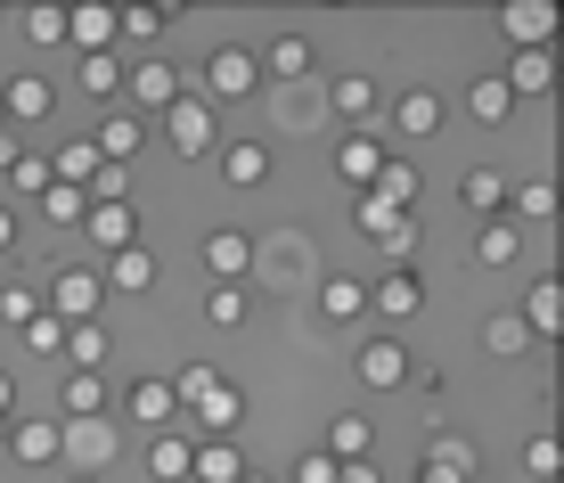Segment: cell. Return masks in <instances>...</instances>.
<instances>
[{"instance_id":"31","label":"cell","mask_w":564,"mask_h":483,"mask_svg":"<svg viewBox=\"0 0 564 483\" xmlns=\"http://www.w3.org/2000/svg\"><path fill=\"white\" fill-rule=\"evenodd\" d=\"M90 172H99V148H90V140H66L50 157V181H66V189H90Z\"/></svg>"},{"instance_id":"20","label":"cell","mask_w":564,"mask_h":483,"mask_svg":"<svg viewBox=\"0 0 564 483\" xmlns=\"http://www.w3.org/2000/svg\"><path fill=\"white\" fill-rule=\"evenodd\" d=\"M368 189H377L384 205H401V214H417V189H425V172H417L410 157H384V172H377Z\"/></svg>"},{"instance_id":"16","label":"cell","mask_w":564,"mask_h":483,"mask_svg":"<svg viewBox=\"0 0 564 483\" xmlns=\"http://www.w3.org/2000/svg\"><path fill=\"white\" fill-rule=\"evenodd\" d=\"M499 83H508V99H540V90L556 83V50H516Z\"/></svg>"},{"instance_id":"9","label":"cell","mask_w":564,"mask_h":483,"mask_svg":"<svg viewBox=\"0 0 564 483\" xmlns=\"http://www.w3.org/2000/svg\"><path fill=\"white\" fill-rule=\"evenodd\" d=\"M410 369H417V361L401 353L393 336H377V344L360 353V385H368V394H401V385H410Z\"/></svg>"},{"instance_id":"4","label":"cell","mask_w":564,"mask_h":483,"mask_svg":"<svg viewBox=\"0 0 564 483\" xmlns=\"http://www.w3.org/2000/svg\"><path fill=\"white\" fill-rule=\"evenodd\" d=\"M99 303H107V287H99V270H57L50 279V296H42V312L50 320H66V328H83V320H99Z\"/></svg>"},{"instance_id":"39","label":"cell","mask_w":564,"mask_h":483,"mask_svg":"<svg viewBox=\"0 0 564 483\" xmlns=\"http://www.w3.org/2000/svg\"><path fill=\"white\" fill-rule=\"evenodd\" d=\"M516 246H523V229H516L508 214H499V222H482V238H475V255H482V262H516Z\"/></svg>"},{"instance_id":"43","label":"cell","mask_w":564,"mask_h":483,"mask_svg":"<svg viewBox=\"0 0 564 483\" xmlns=\"http://www.w3.org/2000/svg\"><path fill=\"white\" fill-rule=\"evenodd\" d=\"M482 344H491V353H523V344H532V328H523V312H499L491 328H482Z\"/></svg>"},{"instance_id":"3","label":"cell","mask_w":564,"mask_h":483,"mask_svg":"<svg viewBox=\"0 0 564 483\" xmlns=\"http://www.w3.org/2000/svg\"><path fill=\"white\" fill-rule=\"evenodd\" d=\"M164 140H172V157H213V140H221V115H213V99H197V90H181V99L164 107Z\"/></svg>"},{"instance_id":"51","label":"cell","mask_w":564,"mask_h":483,"mask_svg":"<svg viewBox=\"0 0 564 483\" xmlns=\"http://www.w3.org/2000/svg\"><path fill=\"white\" fill-rule=\"evenodd\" d=\"M9 246H17V214L0 205V255H9Z\"/></svg>"},{"instance_id":"25","label":"cell","mask_w":564,"mask_h":483,"mask_svg":"<svg viewBox=\"0 0 564 483\" xmlns=\"http://www.w3.org/2000/svg\"><path fill=\"white\" fill-rule=\"evenodd\" d=\"M336 172H344V181H352V189H368V181H377V172H384V148L368 140V131H352V140L336 148Z\"/></svg>"},{"instance_id":"53","label":"cell","mask_w":564,"mask_h":483,"mask_svg":"<svg viewBox=\"0 0 564 483\" xmlns=\"http://www.w3.org/2000/svg\"><path fill=\"white\" fill-rule=\"evenodd\" d=\"M17 157H25V148H17V140H9V131H0V172H9Z\"/></svg>"},{"instance_id":"28","label":"cell","mask_w":564,"mask_h":483,"mask_svg":"<svg viewBox=\"0 0 564 483\" xmlns=\"http://www.w3.org/2000/svg\"><path fill=\"white\" fill-rule=\"evenodd\" d=\"M523 328H532V336H556L564 328V287L556 279H540L532 296H523Z\"/></svg>"},{"instance_id":"32","label":"cell","mask_w":564,"mask_h":483,"mask_svg":"<svg viewBox=\"0 0 564 483\" xmlns=\"http://www.w3.org/2000/svg\"><path fill=\"white\" fill-rule=\"evenodd\" d=\"M262 172H270V148H262V140H238V148L221 157V181H229V189H254Z\"/></svg>"},{"instance_id":"6","label":"cell","mask_w":564,"mask_h":483,"mask_svg":"<svg viewBox=\"0 0 564 483\" xmlns=\"http://www.w3.org/2000/svg\"><path fill=\"white\" fill-rule=\"evenodd\" d=\"M123 99H131V115H164L172 99H181V74H172L164 57H131L123 66Z\"/></svg>"},{"instance_id":"26","label":"cell","mask_w":564,"mask_h":483,"mask_svg":"<svg viewBox=\"0 0 564 483\" xmlns=\"http://www.w3.org/2000/svg\"><path fill=\"white\" fill-rule=\"evenodd\" d=\"M66 369H83V377H99V369H107V328H99V320L66 328Z\"/></svg>"},{"instance_id":"56","label":"cell","mask_w":564,"mask_h":483,"mask_svg":"<svg viewBox=\"0 0 564 483\" xmlns=\"http://www.w3.org/2000/svg\"><path fill=\"white\" fill-rule=\"evenodd\" d=\"M0 131H9V115H0Z\"/></svg>"},{"instance_id":"19","label":"cell","mask_w":564,"mask_h":483,"mask_svg":"<svg viewBox=\"0 0 564 483\" xmlns=\"http://www.w3.org/2000/svg\"><path fill=\"white\" fill-rule=\"evenodd\" d=\"M0 115L42 124V115H50V83H42V74H9V83H0Z\"/></svg>"},{"instance_id":"49","label":"cell","mask_w":564,"mask_h":483,"mask_svg":"<svg viewBox=\"0 0 564 483\" xmlns=\"http://www.w3.org/2000/svg\"><path fill=\"white\" fill-rule=\"evenodd\" d=\"M523 459H532V475H556V442H549V434L523 442Z\"/></svg>"},{"instance_id":"14","label":"cell","mask_w":564,"mask_h":483,"mask_svg":"<svg viewBox=\"0 0 564 483\" xmlns=\"http://www.w3.org/2000/svg\"><path fill=\"white\" fill-rule=\"evenodd\" d=\"M205 270L221 287H238L246 270H254V238H246V229H213V238H205Z\"/></svg>"},{"instance_id":"38","label":"cell","mask_w":564,"mask_h":483,"mask_svg":"<svg viewBox=\"0 0 564 483\" xmlns=\"http://www.w3.org/2000/svg\"><path fill=\"white\" fill-rule=\"evenodd\" d=\"M83 90H99V99H123V57H115V50L83 57Z\"/></svg>"},{"instance_id":"18","label":"cell","mask_w":564,"mask_h":483,"mask_svg":"<svg viewBox=\"0 0 564 483\" xmlns=\"http://www.w3.org/2000/svg\"><path fill=\"white\" fill-rule=\"evenodd\" d=\"M458 205H466V214H482V222H499V205H508V172L475 164V172L458 181Z\"/></svg>"},{"instance_id":"24","label":"cell","mask_w":564,"mask_h":483,"mask_svg":"<svg viewBox=\"0 0 564 483\" xmlns=\"http://www.w3.org/2000/svg\"><path fill=\"white\" fill-rule=\"evenodd\" d=\"M238 475H246L238 442H197V459H188V483H238Z\"/></svg>"},{"instance_id":"50","label":"cell","mask_w":564,"mask_h":483,"mask_svg":"<svg viewBox=\"0 0 564 483\" xmlns=\"http://www.w3.org/2000/svg\"><path fill=\"white\" fill-rule=\"evenodd\" d=\"M336 483H377V468H368V459H352V468H336Z\"/></svg>"},{"instance_id":"13","label":"cell","mask_w":564,"mask_h":483,"mask_svg":"<svg viewBox=\"0 0 564 483\" xmlns=\"http://www.w3.org/2000/svg\"><path fill=\"white\" fill-rule=\"evenodd\" d=\"M466 475H475V442H466V434H434V442H425L417 483H466Z\"/></svg>"},{"instance_id":"22","label":"cell","mask_w":564,"mask_h":483,"mask_svg":"<svg viewBox=\"0 0 564 483\" xmlns=\"http://www.w3.org/2000/svg\"><path fill=\"white\" fill-rule=\"evenodd\" d=\"M254 66L279 74V83H295V74H311V42H303V33H279V42L254 50Z\"/></svg>"},{"instance_id":"37","label":"cell","mask_w":564,"mask_h":483,"mask_svg":"<svg viewBox=\"0 0 564 483\" xmlns=\"http://www.w3.org/2000/svg\"><path fill=\"white\" fill-rule=\"evenodd\" d=\"M508 205H516V222H549L556 214V189L549 181H508Z\"/></svg>"},{"instance_id":"35","label":"cell","mask_w":564,"mask_h":483,"mask_svg":"<svg viewBox=\"0 0 564 483\" xmlns=\"http://www.w3.org/2000/svg\"><path fill=\"white\" fill-rule=\"evenodd\" d=\"M466 107H475V124H508V115H516V99H508V83H499V74H482V83L466 90Z\"/></svg>"},{"instance_id":"12","label":"cell","mask_w":564,"mask_h":483,"mask_svg":"<svg viewBox=\"0 0 564 483\" xmlns=\"http://www.w3.org/2000/svg\"><path fill=\"white\" fill-rule=\"evenodd\" d=\"M99 287H115V296H148V287H155V255H148L140 238H131V246H115L107 270H99Z\"/></svg>"},{"instance_id":"1","label":"cell","mask_w":564,"mask_h":483,"mask_svg":"<svg viewBox=\"0 0 564 483\" xmlns=\"http://www.w3.org/2000/svg\"><path fill=\"white\" fill-rule=\"evenodd\" d=\"M172 410H197L205 418V442H229L246 427V394L213 369V361H188V369L172 377Z\"/></svg>"},{"instance_id":"44","label":"cell","mask_w":564,"mask_h":483,"mask_svg":"<svg viewBox=\"0 0 564 483\" xmlns=\"http://www.w3.org/2000/svg\"><path fill=\"white\" fill-rule=\"evenodd\" d=\"M205 312H213V328H238V320H246V287H213Z\"/></svg>"},{"instance_id":"41","label":"cell","mask_w":564,"mask_h":483,"mask_svg":"<svg viewBox=\"0 0 564 483\" xmlns=\"http://www.w3.org/2000/svg\"><path fill=\"white\" fill-rule=\"evenodd\" d=\"M25 33H33L42 50H57V42H66V9H57V0H33V9H25Z\"/></svg>"},{"instance_id":"46","label":"cell","mask_w":564,"mask_h":483,"mask_svg":"<svg viewBox=\"0 0 564 483\" xmlns=\"http://www.w3.org/2000/svg\"><path fill=\"white\" fill-rule=\"evenodd\" d=\"M9 189H33V197H42V189H50V157H17L9 164Z\"/></svg>"},{"instance_id":"29","label":"cell","mask_w":564,"mask_h":483,"mask_svg":"<svg viewBox=\"0 0 564 483\" xmlns=\"http://www.w3.org/2000/svg\"><path fill=\"white\" fill-rule=\"evenodd\" d=\"M393 124L410 131V140H425V131H442V99H434V90H401V99H393Z\"/></svg>"},{"instance_id":"34","label":"cell","mask_w":564,"mask_h":483,"mask_svg":"<svg viewBox=\"0 0 564 483\" xmlns=\"http://www.w3.org/2000/svg\"><path fill=\"white\" fill-rule=\"evenodd\" d=\"M368 418H336V427H327V459H336V468H352V459H368Z\"/></svg>"},{"instance_id":"47","label":"cell","mask_w":564,"mask_h":483,"mask_svg":"<svg viewBox=\"0 0 564 483\" xmlns=\"http://www.w3.org/2000/svg\"><path fill=\"white\" fill-rule=\"evenodd\" d=\"M33 312H42V296H33V287H0V320H17V328H25Z\"/></svg>"},{"instance_id":"27","label":"cell","mask_w":564,"mask_h":483,"mask_svg":"<svg viewBox=\"0 0 564 483\" xmlns=\"http://www.w3.org/2000/svg\"><path fill=\"white\" fill-rule=\"evenodd\" d=\"M57 410H66V418H107V385L83 377V369H66V385H57Z\"/></svg>"},{"instance_id":"8","label":"cell","mask_w":564,"mask_h":483,"mask_svg":"<svg viewBox=\"0 0 564 483\" xmlns=\"http://www.w3.org/2000/svg\"><path fill=\"white\" fill-rule=\"evenodd\" d=\"M499 33H508L516 50H549L556 9H549V0H508V9H499Z\"/></svg>"},{"instance_id":"2","label":"cell","mask_w":564,"mask_h":483,"mask_svg":"<svg viewBox=\"0 0 564 483\" xmlns=\"http://www.w3.org/2000/svg\"><path fill=\"white\" fill-rule=\"evenodd\" d=\"M360 238L377 246V255H393L401 270H410V255L425 246V229H417V214H401V205H384L377 189H360Z\"/></svg>"},{"instance_id":"52","label":"cell","mask_w":564,"mask_h":483,"mask_svg":"<svg viewBox=\"0 0 564 483\" xmlns=\"http://www.w3.org/2000/svg\"><path fill=\"white\" fill-rule=\"evenodd\" d=\"M9 410H17V377L0 369V418H9Z\"/></svg>"},{"instance_id":"10","label":"cell","mask_w":564,"mask_h":483,"mask_svg":"<svg viewBox=\"0 0 564 483\" xmlns=\"http://www.w3.org/2000/svg\"><path fill=\"white\" fill-rule=\"evenodd\" d=\"M66 42L83 50V57L115 50V9H107V0H74V9H66Z\"/></svg>"},{"instance_id":"55","label":"cell","mask_w":564,"mask_h":483,"mask_svg":"<svg viewBox=\"0 0 564 483\" xmlns=\"http://www.w3.org/2000/svg\"><path fill=\"white\" fill-rule=\"evenodd\" d=\"M74 483H99V475H74Z\"/></svg>"},{"instance_id":"11","label":"cell","mask_w":564,"mask_h":483,"mask_svg":"<svg viewBox=\"0 0 564 483\" xmlns=\"http://www.w3.org/2000/svg\"><path fill=\"white\" fill-rule=\"evenodd\" d=\"M90 148H99V164H131V157H140V148H148V115L115 107L107 124H99V140H90Z\"/></svg>"},{"instance_id":"42","label":"cell","mask_w":564,"mask_h":483,"mask_svg":"<svg viewBox=\"0 0 564 483\" xmlns=\"http://www.w3.org/2000/svg\"><path fill=\"white\" fill-rule=\"evenodd\" d=\"M319 303H327V320H360V312H368V287H352V279H327V287H319Z\"/></svg>"},{"instance_id":"7","label":"cell","mask_w":564,"mask_h":483,"mask_svg":"<svg viewBox=\"0 0 564 483\" xmlns=\"http://www.w3.org/2000/svg\"><path fill=\"white\" fill-rule=\"evenodd\" d=\"M254 83H262L254 50H238V42H229V50H213V66H205V90H197V99H246Z\"/></svg>"},{"instance_id":"30","label":"cell","mask_w":564,"mask_h":483,"mask_svg":"<svg viewBox=\"0 0 564 483\" xmlns=\"http://www.w3.org/2000/svg\"><path fill=\"white\" fill-rule=\"evenodd\" d=\"M336 115H344V124H377V83H368V74H344V83H336Z\"/></svg>"},{"instance_id":"40","label":"cell","mask_w":564,"mask_h":483,"mask_svg":"<svg viewBox=\"0 0 564 483\" xmlns=\"http://www.w3.org/2000/svg\"><path fill=\"white\" fill-rule=\"evenodd\" d=\"M83 197H90V205H131V164H99Z\"/></svg>"},{"instance_id":"21","label":"cell","mask_w":564,"mask_h":483,"mask_svg":"<svg viewBox=\"0 0 564 483\" xmlns=\"http://www.w3.org/2000/svg\"><path fill=\"white\" fill-rule=\"evenodd\" d=\"M83 229H90V246H99V255H115V246H131L140 214H131V205H90V214H83Z\"/></svg>"},{"instance_id":"15","label":"cell","mask_w":564,"mask_h":483,"mask_svg":"<svg viewBox=\"0 0 564 483\" xmlns=\"http://www.w3.org/2000/svg\"><path fill=\"white\" fill-rule=\"evenodd\" d=\"M368 312H384V320H417V312H425L417 270H393V279H377V287H368Z\"/></svg>"},{"instance_id":"36","label":"cell","mask_w":564,"mask_h":483,"mask_svg":"<svg viewBox=\"0 0 564 483\" xmlns=\"http://www.w3.org/2000/svg\"><path fill=\"white\" fill-rule=\"evenodd\" d=\"M83 214H90L83 189H66V181H50V189H42V222H57V229L74 222V229H83Z\"/></svg>"},{"instance_id":"33","label":"cell","mask_w":564,"mask_h":483,"mask_svg":"<svg viewBox=\"0 0 564 483\" xmlns=\"http://www.w3.org/2000/svg\"><path fill=\"white\" fill-rule=\"evenodd\" d=\"M155 483H188V459H197V442H188V434H155Z\"/></svg>"},{"instance_id":"48","label":"cell","mask_w":564,"mask_h":483,"mask_svg":"<svg viewBox=\"0 0 564 483\" xmlns=\"http://www.w3.org/2000/svg\"><path fill=\"white\" fill-rule=\"evenodd\" d=\"M295 483H336V459H327V451H311L303 468H295Z\"/></svg>"},{"instance_id":"5","label":"cell","mask_w":564,"mask_h":483,"mask_svg":"<svg viewBox=\"0 0 564 483\" xmlns=\"http://www.w3.org/2000/svg\"><path fill=\"white\" fill-rule=\"evenodd\" d=\"M57 459H74V475H99L115 459V427L107 418H57Z\"/></svg>"},{"instance_id":"54","label":"cell","mask_w":564,"mask_h":483,"mask_svg":"<svg viewBox=\"0 0 564 483\" xmlns=\"http://www.w3.org/2000/svg\"><path fill=\"white\" fill-rule=\"evenodd\" d=\"M238 483H270V475H238Z\"/></svg>"},{"instance_id":"17","label":"cell","mask_w":564,"mask_h":483,"mask_svg":"<svg viewBox=\"0 0 564 483\" xmlns=\"http://www.w3.org/2000/svg\"><path fill=\"white\" fill-rule=\"evenodd\" d=\"M0 451H9V459H25V468H50V459H57V418H17Z\"/></svg>"},{"instance_id":"45","label":"cell","mask_w":564,"mask_h":483,"mask_svg":"<svg viewBox=\"0 0 564 483\" xmlns=\"http://www.w3.org/2000/svg\"><path fill=\"white\" fill-rule=\"evenodd\" d=\"M25 344H33V353H66V320L33 312V320H25Z\"/></svg>"},{"instance_id":"23","label":"cell","mask_w":564,"mask_h":483,"mask_svg":"<svg viewBox=\"0 0 564 483\" xmlns=\"http://www.w3.org/2000/svg\"><path fill=\"white\" fill-rule=\"evenodd\" d=\"M123 410L140 418V427H164V418H172V377H131Z\"/></svg>"}]
</instances>
